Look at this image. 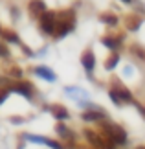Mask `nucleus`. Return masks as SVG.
Listing matches in <instances>:
<instances>
[{"mask_svg":"<svg viewBox=\"0 0 145 149\" xmlns=\"http://www.w3.org/2000/svg\"><path fill=\"white\" fill-rule=\"evenodd\" d=\"M8 55H9V50H8V46L0 42V57H8Z\"/></svg>","mask_w":145,"mask_h":149,"instance_id":"a211bd4d","label":"nucleus"},{"mask_svg":"<svg viewBox=\"0 0 145 149\" xmlns=\"http://www.w3.org/2000/svg\"><path fill=\"white\" fill-rule=\"evenodd\" d=\"M8 72L11 74V76H17V77H20V74H22V72H20V68H17V66H9V68H8Z\"/></svg>","mask_w":145,"mask_h":149,"instance_id":"dca6fc26","label":"nucleus"},{"mask_svg":"<svg viewBox=\"0 0 145 149\" xmlns=\"http://www.w3.org/2000/svg\"><path fill=\"white\" fill-rule=\"evenodd\" d=\"M103 133H105L114 144H125L127 142V133L119 125H112V123H101Z\"/></svg>","mask_w":145,"mask_h":149,"instance_id":"f03ea898","label":"nucleus"},{"mask_svg":"<svg viewBox=\"0 0 145 149\" xmlns=\"http://www.w3.org/2000/svg\"><path fill=\"white\" fill-rule=\"evenodd\" d=\"M125 2H129V0H125Z\"/></svg>","mask_w":145,"mask_h":149,"instance_id":"4be33fe9","label":"nucleus"},{"mask_svg":"<svg viewBox=\"0 0 145 149\" xmlns=\"http://www.w3.org/2000/svg\"><path fill=\"white\" fill-rule=\"evenodd\" d=\"M83 134H85V138L88 140V144H92L96 149H105L103 140H101V134H97V133H94V131H90V129H85Z\"/></svg>","mask_w":145,"mask_h":149,"instance_id":"20e7f679","label":"nucleus"},{"mask_svg":"<svg viewBox=\"0 0 145 149\" xmlns=\"http://www.w3.org/2000/svg\"><path fill=\"white\" fill-rule=\"evenodd\" d=\"M30 13L40 19V17L46 13V4L42 2V0H31L30 2Z\"/></svg>","mask_w":145,"mask_h":149,"instance_id":"39448f33","label":"nucleus"},{"mask_svg":"<svg viewBox=\"0 0 145 149\" xmlns=\"http://www.w3.org/2000/svg\"><path fill=\"white\" fill-rule=\"evenodd\" d=\"M110 98H112V101L116 103V105H119V103H121V98L118 96V92H116V90H110Z\"/></svg>","mask_w":145,"mask_h":149,"instance_id":"f3484780","label":"nucleus"},{"mask_svg":"<svg viewBox=\"0 0 145 149\" xmlns=\"http://www.w3.org/2000/svg\"><path fill=\"white\" fill-rule=\"evenodd\" d=\"M0 33H2V30H0Z\"/></svg>","mask_w":145,"mask_h":149,"instance_id":"5701e85b","label":"nucleus"},{"mask_svg":"<svg viewBox=\"0 0 145 149\" xmlns=\"http://www.w3.org/2000/svg\"><path fill=\"white\" fill-rule=\"evenodd\" d=\"M118 61H119V55L118 54H112V55H110L108 57V59H107V70H112V68L116 66V65H118Z\"/></svg>","mask_w":145,"mask_h":149,"instance_id":"9b49d317","label":"nucleus"},{"mask_svg":"<svg viewBox=\"0 0 145 149\" xmlns=\"http://www.w3.org/2000/svg\"><path fill=\"white\" fill-rule=\"evenodd\" d=\"M103 114L101 112H85L83 114V120H86V122H92V120H101Z\"/></svg>","mask_w":145,"mask_h":149,"instance_id":"ddd939ff","label":"nucleus"},{"mask_svg":"<svg viewBox=\"0 0 145 149\" xmlns=\"http://www.w3.org/2000/svg\"><path fill=\"white\" fill-rule=\"evenodd\" d=\"M138 149H145V146H140V147H138Z\"/></svg>","mask_w":145,"mask_h":149,"instance_id":"412c9836","label":"nucleus"},{"mask_svg":"<svg viewBox=\"0 0 145 149\" xmlns=\"http://www.w3.org/2000/svg\"><path fill=\"white\" fill-rule=\"evenodd\" d=\"M81 63H83V66L86 68V70H92V68H94V65H96L94 54H92L90 50H86L85 54H83V57H81Z\"/></svg>","mask_w":145,"mask_h":149,"instance_id":"423d86ee","label":"nucleus"},{"mask_svg":"<svg viewBox=\"0 0 145 149\" xmlns=\"http://www.w3.org/2000/svg\"><path fill=\"white\" fill-rule=\"evenodd\" d=\"M6 100H8V90H4V88H0V103H4Z\"/></svg>","mask_w":145,"mask_h":149,"instance_id":"6ab92c4d","label":"nucleus"},{"mask_svg":"<svg viewBox=\"0 0 145 149\" xmlns=\"http://www.w3.org/2000/svg\"><path fill=\"white\" fill-rule=\"evenodd\" d=\"M75 24V17L74 11H61L57 17V28H55V35L57 37H65V33H68Z\"/></svg>","mask_w":145,"mask_h":149,"instance_id":"f257e3e1","label":"nucleus"},{"mask_svg":"<svg viewBox=\"0 0 145 149\" xmlns=\"http://www.w3.org/2000/svg\"><path fill=\"white\" fill-rule=\"evenodd\" d=\"M140 24H142V20L138 19V17H129V19H127V28H129V30H138V28H140Z\"/></svg>","mask_w":145,"mask_h":149,"instance_id":"9d476101","label":"nucleus"},{"mask_svg":"<svg viewBox=\"0 0 145 149\" xmlns=\"http://www.w3.org/2000/svg\"><path fill=\"white\" fill-rule=\"evenodd\" d=\"M51 112H53L57 118H61V120L68 118V112L65 111V107H53V109H51Z\"/></svg>","mask_w":145,"mask_h":149,"instance_id":"f8f14e48","label":"nucleus"},{"mask_svg":"<svg viewBox=\"0 0 145 149\" xmlns=\"http://www.w3.org/2000/svg\"><path fill=\"white\" fill-rule=\"evenodd\" d=\"M11 88L17 90V92H20L22 96H26V98H30V96H31V94H30V92H31V87H30V85H26V83H15Z\"/></svg>","mask_w":145,"mask_h":149,"instance_id":"0eeeda50","label":"nucleus"},{"mask_svg":"<svg viewBox=\"0 0 145 149\" xmlns=\"http://www.w3.org/2000/svg\"><path fill=\"white\" fill-rule=\"evenodd\" d=\"M99 19L105 22V24H110V26H114V24H118V17L112 15V13H103Z\"/></svg>","mask_w":145,"mask_h":149,"instance_id":"1a4fd4ad","label":"nucleus"},{"mask_svg":"<svg viewBox=\"0 0 145 149\" xmlns=\"http://www.w3.org/2000/svg\"><path fill=\"white\" fill-rule=\"evenodd\" d=\"M2 35H4V39H8V41H11V42H19V35H17L15 31L6 30V31H2Z\"/></svg>","mask_w":145,"mask_h":149,"instance_id":"4468645a","label":"nucleus"},{"mask_svg":"<svg viewBox=\"0 0 145 149\" xmlns=\"http://www.w3.org/2000/svg\"><path fill=\"white\" fill-rule=\"evenodd\" d=\"M35 72L39 74V76L46 77V79H48V81H53V79H55V74L51 72V70H48V68H44V66H39V68H37Z\"/></svg>","mask_w":145,"mask_h":149,"instance_id":"6e6552de","label":"nucleus"},{"mask_svg":"<svg viewBox=\"0 0 145 149\" xmlns=\"http://www.w3.org/2000/svg\"><path fill=\"white\" fill-rule=\"evenodd\" d=\"M134 54H136V55H140L142 59L145 61V52H142V48H138V46H136V48H134Z\"/></svg>","mask_w":145,"mask_h":149,"instance_id":"aec40b11","label":"nucleus"},{"mask_svg":"<svg viewBox=\"0 0 145 149\" xmlns=\"http://www.w3.org/2000/svg\"><path fill=\"white\" fill-rule=\"evenodd\" d=\"M40 28L46 31V33H55V28H57V15L53 11H46V13L40 17Z\"/></svg>","mask_w":145,"mask_h":149,"instance_id":"7ed1b4c3","label":"nucleus"},{"mask_svg":"<svg viewBox=\"0 0 145 149\" xmlns=\"http://www.w3.org/2000/svg\"><path fill=\"white\" fill-rule=\"evenodd\" d=\"M103 44H107V46H108V48H112V50L118 46V42H116L114 39H108V37H107V39H103Z\"/></svg>","mask_w":145,"mask_h":149,"instance_id":"2eb2a0df","label":"nucleus"}]
</instances>
